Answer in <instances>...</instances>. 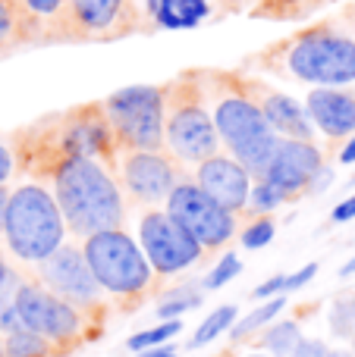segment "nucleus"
<instances>
[{"label":"nucleus","mask_w":355,"mask_h":357,"mask_svg":"<svg viewBox=\"0 0 355 357\" xmlns=\"http://www.w3.org/2000/svg\"><path fill=\"white\" fill-rule=\"evenodd\" d=\"M54 201L66 229L75 235H94L119 229L126 216L123 191L101 163L66 157L54 167Z\"/></svg>","instance_id":"obj_1"},{"label":"nucleus","mask_w":355,"mask_h":357,"mask_svg":"<svg viewBox=\"0 0 355 357\" xmlns=\"http://www.w3.org/2000/svg\"><path fill=\"white\" fill-rule=\"evenodd\" d=\"M211 119L220 144L230 148L233 160L249 176H255V182L264 178L270 160H274L277 144H280V135L261 116L249 88H217V104H214Z\"/></svg>","instance_id":"obj_2"},{"label":"nucleus","mask_w":355,"mask_h":357,"mask_svg":"<svg viewBox=\"0 0 355 357\" xmlns=\"http://www.w3.org/2000/svg\"><path fill=\"white\" fill-rule=\"evenodd\" d=\"M3 235L6 248L22 264H41L44 257H50L63 245V235H66V222H63L54 195L31 182L10 191Z\"/></svg>","instance_id":"obj_3"},{"label":"nucleus","mask_w":355,"mask_h":357,"mask_svg":"<svg viewBox=\"0 0 355 357\" xmlns=\"http://www.w3.org/2000/svg\"><path fill=\"white\" fill-rule=\"evenodd\" d=\"M164 144L186 163H201L217 154L220 138L195 75L176 82L164 94Z\"/></svg>","instance_id":"obj_4"},{"label":"nucleus","mask_w":355,"mask_h":357,"mask_svg":"<svg viewBox=\"0 0 355 357\" xmlns=\"http://www.w3.org/2000/svg\"><path fill=\"white\" fill-rule=\"evenodd\" d=\"M82 257H85L101 291L129 298L151 285V273L154 270L148 266L142 248L123 229H107V232L88 235L85 245H82Z\"/></svg>","instance_id":"obj_5"},{"label":"nucleus","mask_w":355,"mask_h":357,"mask_svg":"<svg viewBox=\"0 0 355 357\" xmlns=\"http://www.w3.org/2000/svg\"><path fill=\"white\" fill-rule=\"evenodd\" d=\"M283 63H287L289 75L312 82V85H349L355 82V41L314 29L289 41V47L283 50Z\"/></svg>","instance_id":"obj_6"},{"label":"nucleus","mask_w":355,"mask_h":357,"mask_svg":"<svg viewBox=\"0 0 355 357\" xmlns=\"http://www.w3.org/2000/svg\"><path fill=\"white\" fill-rule=\"evenodd\" d=\"M104 116L117 144L126 151H161L164 144V91L136 85L104 100Z\"/></svg>","instance_id":"obj_7"},{"label":"nucleus","mask_w":355,"mask_h":357,"mask_svg":"<svg viewBox=\"0 0 355 357\" xmlns=\"http://www.w3.org/2000/svg\"><path fill=\"white\" fill-rule=\"evenodd\" d=\"M167 213L198 241L201 251L205 248H220L236 232V220H233L230 210L214 204L195 182H182V178L167 197Z\"/></svg>","instance_id":"obj_8"},{"label":"nucleus","mask_w":355,"mask_h":357,"mask_svg":"<svg viewBox=\"0 0 355 357\" xmlns=\"http://www.w3.org/2000/svg\"><path fill=\"white\" fill-rule=\"evenodd\" d=\"M138 238L148 266L161 276L182 273L201 257V245L167 213V210H148L138 222Z\"/></svg>","instance_id":"obj_9"},{"label":"nucleus","mask_w":355,"mask_h":357,"mask_svg":"<svg viewBox=\"0 0 355 357\" xmlns=\"http://www.w3.org/2000/svg\"><path fill=\"white\" fill-rule=\"evenodd\" d=\"M13 307H16V317H19V323H22V329L48 339L50 345H54V342H73V339H79V333H82L79 310L38 282L19 285L16 298H13Z\"/></svg>","instance_id":"obj_10"},{"label":"nucleus","mask_w":355,"mask_h":357,"mask_svg":"<svg viewBox=\"0 0 355 357\" xmlns=\"http://www.w3.org/2000/svg\"><path fill=\"white\" fill-rule=\"evenodd\" d=\"M38 276H41L44 289L54 291L66 304H73L75 310L94 307L101 301V285L94 282L82 251L73 245H60L50 257H44L38 264Z\"/></svg>","instance_id":"obj_11"},{"label":"nucleus","mask_w":355,"mask_h":357,"mask_svg":"<svg viewBox=\"0 0 355 357\" xmlns=\"http://www.w3.org/2000/svg\"><path fill=\"white\" fill-rule=\"evenodd\" d=\"M119 173H123V185L129 197L138 204L167 201L170 191L180 182L176 163L161 151H126Z\"/></svg>","instance_id":"obj_12"},{"label":"nucleus","mask_w":355,"mask_h":357,"mask_svg":"<svg viewBox=\"0 0 355 357\" xmlns=\"http://www.w3.org/2000/svg\"><path fill=\"white\" fill-rule=\"evenodd\" d=\"M60 148H63V160L66 157H82V160H113V138L110 126H107L104 107L101 104H88L82 110H75L73 116H66L60 132Z\"/></svg>","instance_id":"obj_13"},{"label":"nucleus","mask_w":355,"mask_h":357,"mask_svg":"<svg viewBox=\"0 0 355 357\" xmlns=\"http://www.w3.org/2000/svg\"><path fill=\"white\" fill-rule=\"evenodd\" d=\"M324 169L321 160V151L314 142H280L274 151V160H270L264 182H270L274 188H280L287 197L299 195L312 185V178Z\"/></svg>","instance_id":"obj_14"},{"label":"nucleus","mask_w":355,"mask_h":357,"mask_svg":"<svg viewBox=\"0 0 355 357\" xmlns=\"http://www.w3.org/2000/svg\"><path fill=\"white\" fill-rule=\"evenodd\" d=\"M195 185H198L214 204H220V207L230 210V213H239V210L249 204L252 176L245 173L233 157L214 154V157H208V160L198 163Z\"/></svg>","instance_id":"obj_15"},{"label":"nucleus","mask_w":355,"mask_h":357,"mask_svg":"<svg viewBox=\"0 0 355 357\" xmlns=\"http://www.w3.org/2000/svg\"><path fill=\"white\" fill-rule=\"evenodd\" d=\"M249 94L255 98L261 116L268 119V126L277 135L289 138V142H312L314 135L312 119H308V110L296 98L274 91V88H258V85H249Z\"/></svg>","instance_id":"obj_16"},{"label":"nucleus","mask_w":355,"mask_h":357,"mask_svg":"<svg viewBox=\"0 0 355 357\" xmlns=\"http://www.w3.org/2000/svg\"><path fill=\"white\" fill-rule=\"evenodd\" d=\"M305 110L308 119L331 138H343L355 132V98L346 91L314 88L305 100Z\"/></svg>","instance_id":"obj_17"},{"label":"nucleus","mask_w":355,"mask_h":357,"mask_svg":"<svg viewBox=\"0 0 355 357\" xmlns=\"http://www.w3.org/2000/svg\"><path fill=\"white\" fill-rule=\"evenodd\" d=\"M148 13L164 29H195L208 19V0H148Z\"/></svg>","instance_id":"obj_18"},{"label":"nucleus","mask_w":355,"mask_h":357,"mask_svg":"<svg viewBox=\"0 0 355 357\" xmlns=\"http://www.w3.org/2000/svg\"><path fill=\"white\" fill-rule=\"evenodd\" d=\"M73 13L85 29L92 31H104L107 25H113V19L119 16L126 0H69Z\"/></svg>","instance_id":"obj_19"},{"label":"nucleus","mask_w":355,"mask_h":357,"mask_svg":"<svg viewBox=\"0 0 355 357\" xmlns=\"http://www.w3.org/2000/svg\"><path fill=\"white\" fill-rule=\"evenodd\" d=\"M19 285H22L19 273L3 260V264H0V333L22 329V323H19V317H16V307H13V298H16Z\"/></svg>","instance_id":"obj_20"},{"label":"nucleus","mask_w":355,"mask_h":357,"mask_svg":"<svg viewBox=\"0 0 355 357\" xmlns=\"http://www.w3.org/2000/svg\"><path fill=\"white\" fill-rule=\"evenodd\" d=\"M287 307V298L283 295H277V298H268V301L261 304V307H255L249 317H242L239 323H233V329H230V339L233 342H239V339H245V335H252L255 329H261V326H268L270 320H274L280 310Z\"/></svg>","instance_id":"obj_21"},{"label":"nucleus","mask_w":355,"mask_h":357,"mask_svg":"<svg viewBox=\"0 0 355 357\" xmlns=\"http://www.w3.org/2000/svg\"><path fill=\"white\" fill-rule=\"evenodd\" d=\"M236 323V307L233 304H224V307H217L211 317H205V323H201L198 329H195V335H192V342H189V348H205V345H211L217 335H224L226 329Z\"/></svg>","instance_id":"obj_22"},{"label":"nucleus","mask_w":355,"mask_h":357,"mask_svg":"<svg viewBox=\"0 0 355 357\" xmlns=\"http://www.w3.org/2000/svg\"><path fill=\"white\" fill-rule=\"evenodd\" d=\"M3 354L6 357H48L50 342L41 335L29 333V329H13L3 339Z\"/></svg>","instance_id":"obj_23"},{"label":"nucleus","mask_w":355,"mask_h":357,"mask_svg":"<svg viewBox=\"0 0 355 357\" xmlns=\"http://www.w3.org/2000/svg\"><path fill=\"white\" fill-rule=\"evenodd\" d=\"M299 342H302L299 323L283 320V323H277V326H270L268 333H264L261 345L270 351V357H289L296 351V345H299Z\"/></svg>","instance_id":"obj_24"},{"label":"nucleus","mask_w":355,"mask_h":357,"mask_svg":"<svg viewBox=\"0 0 355 357\" xmlns=\"http://www.w3.org/2000/svg\"><path fill=\"white\" fill-rule=\"evenodd\" d=\"M201 304V291L195 289V285H182V289H173L164 295V301L157 304V317H164V320H180L186 310L198 307Z\"/></svg>","instance_id":"obj_25"},{"label":"nucleus","mask_w":355,"mask_h":357,"mask_svg":"<svg viewBox=\"0 0 355 357\" xmlns=\"http://www.w3.org/2000/svg\"><path fill=\"white\" fill-rule=\"evenodd\" d=\"M327 323H331V333L337 339H352L355 335V295H343L331 304V314H327Z\"/></svg>","instance_id":"obj_26"},{"label":"nucleus","mask_w":355,"mask_h":357,"mask_svg":"<svg viewBox=\"0 0 355 357\" xmlns=\"http://www.w3.org/2000/svg\"><path fill=\"white\" fill-rule=\"evenodd\" d=\"M180 329H182L180 320H164L161 326L136 333L126 345H129V351H148V348H157V345H164V342H170L173 335H180Z\"/></svg>","instance_id":"obj_27"},{"label":"nucleus","mask_w":355,"mask_h":357,"mask_svg":"<svg viewBox=\"0 0 355 357\" xmlns=\"http://www.w3.org/2000/svg\"><path fill=\"white\" fill-rule=\"evenodd\" d=\"M283 201H287V195H283L280 188H274L270 182H264V178H258L255 188L249 191V204L258 210V213H268V210L280 207Z\"/></svg>","instance_id":"obj_28"},{"label":"nucleus","mask_w":355,"mask_h":357,"mask_svg":"<svg viewBox=\"0 0 355 357\" xmlns=\"http://www.w3.org/2000/svg\"><path fill=\"white\" fill-rule=\"evenodd\" d=\"M239 270H242V264H239V257H236V254H226V257L220 260V264L214 266V270L205 276V282H201V289H205V291L220 289V285H226L233 276H239Z\"/></svg>","instance_id":"obj_29"},{"label":"nucleus","mask_w":355,"mask_h":357,"mask_svg":"<svg viewBox=\"0 0 355 357\" xmlns=\"http://www.w3.org/2000/svg\"><path fill=\"white\" fill-rule=\"evenodd\" d=\"M270 238H274V222H270V220L252 222V226L242 232V245L252 248V251H255V248H264Z\"/></svg>","instance_id":"obj_30"},{"label":"nucleus","mask_w":355,"mask_h":357,"mask_svg":"<svg viewBox=\"0 0 355 357\" xmlns=\"http://www.w3.org/2000/svg\"><path fill=\"white\" fill-rule=\"evenodd\" d=\"M289 357H333V351L324 345V342H318V339H302Z\"/></svg>","instance_id":"obj_31"},{"label":"nucleus","mask_w":355,"mask_h":357,"mask_svg":"<svg viewBox=\"0 0 355 357\" xmlns=\"http://www.w3.org/2000/svg\"><path fill=\"white\" fill-rule=\"evenodd\" d=\"M314 273H318V264H308V266H302V270H296L293 276H287L283 291H296V289H302V285H308L314 279Z\"/></svg>","instance_id":"obj_32"},{"label":"nucleus","mask_w":355,"mask_h":357,"mask_svg":"<svg viewBox=\"0 0 355 357\" xmlns=\"http://www.w3.org/2000/svg\"><path fill=\"white\" fill-rule=\"evenodd\" d=\"M13 29H16V16H13V6L6 0H0V44L10 41Z\"/></svg>","instance_id":"obj_33"},{"label":"nucleus","mask_w":355,"mask_h":357,"mask_svg":"<svg viewBox=\"0 0 355 357\" xmlns=\"http://www.w3.org/2000/svg\"><path fill=\"white\" fill-rule=\"evenodd\" d=\"M283 285H287V276H270L268 282H261L255 289V298L268 301V298H274V295H283Z\"/></svg>","instance_id":"obj_34"},{"label":"nucleus","mask_w":355,"mask_h":357,"mask_svg":"<svg viewBox=\"0 0 355 357\" xmlns=\"http://www.w3.org/2000/svg\"><path fill=\"white\" fill-rule=\"evenodd\" d=\"M22 3L38 16H54V13H60L63 0H22Z\"/></svg>","instance_id":"obj_35"},{"label":"nucleus","mask_w":355,"mask_h":357,"mask_svg":"<svg viewBox=\"0 0 355 357\" xmlns=\"http://www.w3.org/2000/svg\"><path fill=\"white\" fill-rule=\"evenodd\" d=\"M355 216V195L346 197V201H340L337 207H333V222H349Z\"/></svg>","instance_id":"obj_36"},{"label":"nucleus","mask_w":355,"mask_h":357,"mask_svg":"<svg viewBox=\"0 0 355 357\" xmlns=\"http://www.w3.org/2000/svg\"><path fill=\"white\" fill-rule=\"evenodd\" d=\"M10 173H13V154L6 144H0V185H6Z\"/></svg>","instance_id":"obj_37"},{"label":"nucleus","mask_w":355,"mask_h":357,"mask_svg":"<svg viewBox=\"0 0 355 357\" xmlns=\"http://www.w3.org/2000/svg\"><path fill=\"white\" fill-rule=\"evenodd\" d=\"M138 357H180V354H176V348H170V345H157V348H148V351H142Z\"/></svg>","instance_id":"obj_38"},{"label":"nucleus","mask_w":355,"mask_h":357,"mask_svg":"<svg viewBox=\"0 0 355 357\" xmlns=\"http://www.w3.org/2000/svg\"><path fill=\"white\" fill-rule=\"evenodd\" d=\"M6 201H10V191H6V185H0V232H3V216H6Z\"/></svg>","instance_id":"obj_39"},{"label":"nucleus","mask_w":355,"mask_h":357,"mask_svg":"<svg viewBox=\"0 0 355 357\" xmlns=\"http://www.w3.org/2000/svg\"><path fill=\"white\" fill-rule=\"evenodd\" d=\"M340 160L343 163H355V135L349 138V144L343 148V154H340Z\"/></svg>","instance_id":"obj_40"},{"label":"nucleus","mask_w":355,"mask_h":357,"mask_svg":"<svg viewBox=\"0 0 355 357\" xmlns=\"http://www.w3.org/2000/svg\"><path fill=\"white\" fill-rule=\"evenodd\" d=\"M340 276H343V279H349V276H355V257L349 260V264H346L343 266V270H340Z\"/></svg>","instance_id":"obj_41"},{"label":"nucleus","mask_w":355,"mask_h":357,"mask_svg":"<svg viewBox=\"0 0 355 357\" xmlns=\"http://www.w3.org/2000/svg\"><path fill=\"white\" fill-rule=\"evenodd\" d=\"M333 357H352L349 351H333Z\"/></svg>","instance_id":"obj_42"},{"label":"nucleus","mask_w":355,"mask_h":357,"mask_svg":"<svg viewBox=\"0 0 355 357\" xmlns=\"http://www.w3.org/2000/svg\"><path fill=\"white\" fill-rule=\"evenodd\" d=\"M0 357H6V354H3V339H0Z\"/></svg>","instance_id":"obj_43"},{"label":"nucleus","mask_w":355,"mask_h":357,"mask_svg":"<svg viewBox=\"0 0 355 357\" xmlns=\"http://www.w3.org/2000/svg\"><path fill=\"white\" fill-rule=\"evenodd\" d=\"M249 357H270V354H249Z\"/></svg>","instance_id":"obj_44"},{"label":"nucleus","mask_w":355,"mask_h":357,"mask_svg":"<svg viewBox=\"0 0 355 357\" xmlns=\"http://www.w3.org/2000/svg\"><path fill=\"white\" fill-rule=\"evenodd\" d=\"M0 264H3V254H0Z\"/></svg>","instance_id":"obj_45"},{"label":"nucleus","mask_w":355,"mask_h":357,"mask_svg":"<svg viewBox=\"0 0 355 357\" xmlns=\"http://www.w3.org/2000/svg\"><path fill=\"white\" fill-rule=\"evenodd\" d=\"M283 3H293V0H283Z\"/></svg>","instance_id":"obj_46"},{"label":"nucleus","mask_w":355,"mask_h":357,"mask_svg":"<svg viewBox=\"0 0 355 357\" xmlns=\"http://www.w3.org/2000/svg\"><path fill=\"white\" fill-rule=\"evenodd\" d=\"M352 357H355V348H352Z\"/></svg>","instance_id":"obj_47"}]
</instances>
